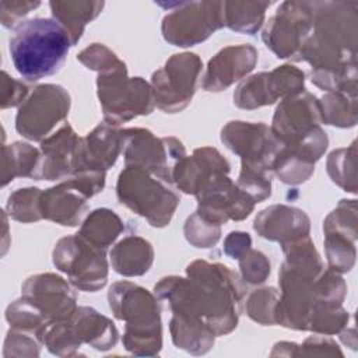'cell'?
Masks as SVG:
<instances>
[{
    "label": "cell",
    "instance_id": "1",
    "mask_svg": "<svg viewBox=\"0 0 358 358\" xmlns=\"http://www.w3.org/2000/svg\"><path fill=\"white\" fill-rule=\"evenodd\" d=\"M187 277L169 275L154 287V295L186 320L208 326L217 336L231 333L242 310L245 288L229 267L221 263L194 260L186 267Z\"/></svg>",
    "mask_w": 358,
    "mask_h": 358
},
{
    "label": "cell",
    "instance_id": "2",
    "mask_svg": "<svg viewBox=\"0 0 358 358\" xmlns=\"http://www.w3.org/2000/svg\"><path fill=\"white\" fill-rule=\"evenodd\" d=\"M313 32L296 60L312 66V83L329 92H357V1H310Z\"/></svg>",
    "mask_w": 358,
    "mask_h": 358
},
{
    "label": "cell",
    "instance_id": "3",
    "mask_svg": "<svg viewBox=\"0 0 358 358\" xmlns=\"http://www.w3.org/2000/svg\"><path fill=\"white\" fill-rule=\"evenodd\" d=\"M73 46L69 32L55 18L20 22L10 38V56L15 70L28 81L57 73Z\"/></svg>",
    "mask_w": 358,
    "mask_h": 358
},
{
    "label": "cell",
    "instance_id": "4",
    "mask_svg": "<svg viewBox=\"0 0 358 358\" xmlns=\"http://www.w3.org/2000/svg\"><path fill=\"white\" fill-rule=\"evenodd\" d=\"M108 301L113 316L126 322L124 348L136 355H158L162 347V326L157 296L130 281H117L112 284Z\"/></svg>",
    "mask_w": 358,
    "mask_h": 358
},
{
    "label": "cell",
    "instance_id": "5",
    "mask_svg": "<svg viewBox=\"0 0 358 358\" xmlns=\"http://www.w3.org/2000/svg\"><path fill=\"white\" fill-rule=\"evenodd\" d=\"M116 194L122 204L155 228L166 227L180 203L179 194L168 183L136 165H126L120 172Z\"/></svg>",
    "mask_w": 358,
    "mask_h": 358
},
{
    "label": "cell",
    "instance_id": "6",
    "mask_svg": "<svg viewBox=\"0 0 358 358\" xmlns=\"http://www.w3.org/2000/svg\"><path fill=\"white\" fill-rule=\"evenodd\" d=\"M96 88L103 119L115 126L148 115L155 106L151 85L141 77H129L124 63L99 73Z\"/></svg>",
    "mask_w": 358,
    "mask_h": 358
},
{
    "label": "cell",
    "instance_id": "7",
    "mask_svg": "<svg viewBox=\"0 0 358 358\" xmlns=\"http://www.w3.org/2000/svg\"><path fill=\"white\" fill-rule=\"evenodd\" d=\"M122 152L126 165L144 168L168 185L173 183V169L186 155L182 141L176 137H155L141 127L122 130Z\"/></svg>",
    "mask_w": 358,
    "mask_h": 358
},
{
    "label": "cell",
    "instance_id": "8",
    "mask_svg": "<svg viewBox=\"0 0 358 358\" xmlns=\"http://www.w3.org/2000/svg\"><path fill=\"white\" fill-rule=\"evenodd\" d=\"M52 256L56 268L66 273L77 289L95 292L106 284V250L94 246L80 234L59 239Z\"/></svg>",
    "mask_w": 358,
    "mask_h": 358
},
{
    "label": "cell",
    "instance_id": "9",
    "mask_svg": "<svg viewBox=\"0 0 358 358\" xmlns=\"http://www.w3.org/2000/svg\"><path fill=\"white\" fill-rule=\"evenodd\" d=\"M201 67V60L196 53L172 55L165 66L154 71L151 77L155 105L166 113H176L185 109L196 92Z\"/></svg>",
    "mask_w": 358,
    "mask_h": 358
},
{
    "label": "cell",
    "instance_id": "10",
    "mask_svg": "<svg viewBox=\"0 0 358 358\" xmlns=\"http://www.w3.org/2000/svg\"><path fill=\"white\" fill-rule=\"evenodd\" d=\"M70 110V95L57 84H41L18 108L17 131L32 141H42Z\"/></svg>",
    "mask_w": 358,
    "mask_h": 358
},
{
    "label": "cell",
    "instance_id": "11",
    "mask_svg": "<svg viewBox=\"0 0 358 358\" xmlns=\"http://www.w3.org/2000/svg\"><path fill=\"white\" fill-rule=\"evenodd\" d=\"M224 1H182L162 20L161 31L166 42L186 48L206 41L224 27Z\"/></svg>",
    "mask_w": 358,
    "mask_h": 358
},
{
    "label": "cell",
    "instance_id": "12",
    "mask_svg": "<svg viewBox=\"0 0 358 358\" xmlns=\"http://www.w3.org/2000/svg\"><path fill=\"white\" fill-rule=\"evenodd\" d=\"M312 28L310 1H282L264 27L262 39L277 57L296 60Z\"/></svg>",
    "mask_w": 358,
    "mask_h": 358
},
{
    "label": "cell",
    "instance_id": "13",
    "mask_svg": "<svg viewBox=\"0 0 358 358\" xmlns=\"http://www.w3.org/2000/svg\"><path fill=\"white\" fill-rule=\"evenodd\" d=\"M221 141L238 157L243 169L273 173V162L282 144L264 123L228 122L221 130Z\"/></svg>",
    "mask_w": 358,
    "mask_h": 358
},
{
    "label": "cell",
    "instance_id": "14",
    "mask_svg": "<svg viewBox=\"0 0 358 358\" xmlns=\"http://www.w3.org/2000/svg\"><path fill=\"white\" fill-rule=\"evenodd\" d=\"M320 123L322 113L317 98L303 91L281 101L270 129L282 145L292 147L327 136Z\"/></svg>",
    "mask_w": 358,
    "mask_h": 358
},
{
    "label": "cell",
    "instance_id": "15",
    "mask_svg": "<svg viewBox=\"0 0 358 358\" xmlns=\"http://www.w3.org/2000/svg\"><path fill=\"white\" fill-rule=\"evenodd\" d=\"M197 213L218 225L228 220H245L255 207V200L231 180L228 173L213 175L196 193Z\"/></svg>",
    "mask_w": 358,
    "mask_h": 358
},
{
    "label": "cell",
    "instance_id": "16",
    "mask_svg": "<svg viewBox=\"0 0 358 358\" xmlns=\"http://www.w3.org/2000/svg\"><path fill=\"white\" fill-rule=\"evenodd\" d=\"M324 250L329 268L347 273L355 263L357 241V203L341 200L323 222Z\"/></svg>",
    "mask_w": 358,
    "mask_h": 358
},
{
    "label": "cell",
    "instance_id": "17",
    "mask_svg": "<svg viewBox=\"0 0 358 358\" xmlns=\"http://www.w3.org/2000/svg\"><path fill=\"white\" fill-rule=\"evenodd\" d=\"M21 296L35 305L49 323L67 320L77 309V296L69 282L53 273L28 277L21 287Z\"/></svg>",
    "mask_w": 358,
    "mask_h": 358
},
{
    "label": "cell",
    "instance_id": "18",
    "mask_svg": "<svg viewBox=\"0 0 358 358\" xmlns=\"http://www.w3.org/2000/svg\"><path fill=\"white\" fill-rule=\"evenodd\" d=\"M122 152V130L115 124L102 122L85 137H80L71 175L80 172H102L115 165Z\"/></svg>",
    "mask_w": 358,
    "mask_h": 358
},
{
    "label": "cell",
    "instance_id": "19",
    "mask_svg": "<svg viewBox=\"0 0 358 358\" xmlns=\"http://www.w3.org/2000/svg\"><path fill=\"white\" fill-rule=\"evenodd\" d=\"M257 63V50L249 43L232 45L221 49L207 64L203 88L220 92L249 74Z\"/></svg>",
    "mask_w": 358,
    "mask_h": 358
},
{
    "label": "cell",
    "instance_id": "20",
    "mask_svg": "<svg viewBox=\"0 0 358 358\" xmlns=\"http://www.w3.org/2000/svg\"><path fill=\"white\" fill-rule=\"evenodd\" d=\"M253 228L262 238L285 245L309 236L310 220L301 208L274 204L259 211Z\"/></svg>",
    "mask_w": 358,
    "mask_h": 358
},
{
    "label": "cell",
    "instance_id": "21",
    "mask_svg": "<svg viewBox=\"0 0 358 358\" xmlns=\"http://www.w3.org/2000/svg\"><path fill=\"white\" fill-rule=\"evenodd\" d=\"M88 199L80 185L70 178L42 192V217L64 227H76L87 211Z\"/></svg>",
    "mask_w": 358,
    "mask_h": 358
},
{
    "label": "cell",
    "instance_id": "22",
    "mask_svg": "<svg viewBox=\"0 0 358 358\" xmlns=\"http://www.w3.org/2000/svg\"><path fill=\"white\" fill-rule=\"evenodd\" d=\"M229 162L217 148L201 147L190 157L185 155L173 169V183L186 194H193L215 173H229Z\"/></svg>",
    "mask_w": 358,
    "mask_h": 358
},
{
    "label": "cell",
    "instance_id": "23",
    "mask_svg": "<svg viewBox=\"0 0 358 358\" xmlns=\"http://www.w3.org/2000/svg\"><path fill=\"white\" fill-rule=\"evenodd\" d=\"M80 137L70 124H63L56 133L41 141L42 179H63L73 172V158Z\"/></svg>",
    "mask_w": 358,
    "mask_h": 358
},
{
    "label": "cell",
    "instance_id": "24",
    "mask_svg": "<svg viewBox=\"0 0 358 358\" xmlns=\"http://www.w3.org/2000/svg\"><path fill=\"white\" fill-rule=\"evenodd\" d=\"M69 322L81 344L85 343L98 351H108L117 343L119 333L115 323L94 308H77Z\"/></svg>",
    "mask_w": 358,
    "mask_h": 358
},
{
    "label": "cell",
    "instance_id": "25",
    "mask_svg": "<svg viewBox=\"0 0 358 358\" xmlns=\"http://www.w3.org/2000/svg\"><path fill=\"white\" fill-rule=\"evenodd\" d=\"M15 178L42 179V152L28 143L15 141L1 147V186Z\"/></svg>",
    "mask_w": 358,
    "mask_h": 358
},
{
    "label": "cell",
    "instance_id": "26",
    "mask_svg": "<svg viewBox=\"0 0 358 358\" xmlns=\"http://www.w3.org/2000/svg\"><path fill=\"white\" fill-rule=\"evenodd\" d=\"M112 267L117 274L136 277L145 274L154 262V249L140 236H126L110 252Z\"/></svg>",
    "mask_w": 358,
    "mask_h": 358
},
{
    "label": "cell",
    "instance_id": "27",
    "mask_svg": "<svg viewBox=\"0 0 358 358\" xmlns=\"http://www.w3.org/2000/svg\"><path fill=\"white\" fill-rule=\"evenodd\" d=\"M53 18L69 32L73 46L80 41L88 22L102 11L103 1H50Z\"/></svg>",
    "mask_w": 358,
    "mask_h": 358
},
{
    "label": "cell",
    "instance_id": "28",
    "mask_svg": "<svg viewBox=\"0 0 358 358\" xmlns=\"http://www.w3.org/2000/svg\"><path fill=\"white\" fill-rule=\"evenodd\" d=\"M172 341L193 355H201L211 350L217 334L206 324L172 316L169 322Z\"/></svg>",
    "mask_w": 358,
    "mask_h": 358
},
{
    "label": "cell",
    "instance_id": "29",
    "mask_svg": "<svg viewBox=\"0 0 358 358\" xmlns=\"http://www.w3.org/2000/svg\"><path fill=\"white\" fill-rule=\"evenodd\" d=\"M124 225L120 217L109 208H96L84 220L80 234L94 246L106 250L120 235Z\"/></svg>",
    "mask_w": 358,
    "mask_h": 358
},
{
    "label": "cell",
    "instance_id": "30",
    "mask_svg": "<svg viewBox=\"0 0 358 358\" xmlns=\"http://www.w3.org/2000/svg\"><path fill=\"white\" fill-rule=\"evenodd\" d=\"M271 1H224V27L235 32L255 35L264 22Z\"/></svg>",
    "mask_w": 358,
    "mask_h": 358
},
{
    "label": "cell",
    "instance_id": "31",
    "mask_svg": "<svg viewBox=\"0 0 358 358\" xmlns=\"http://www.w3.org/2000/svg\"><path fill=\"white\" fill-rule=\"evenodd\" d=\"M315 162L309 155L282 145L273 162V173L287 185H299L310 178Z\"/></svg>",
    "mask_w": 358,
    "mask_h": 358
},
{
    "label": "cell",
    "instance_id": "32",
    "mask_svg": "<svg viewBox=\"0 0 358 358\" xmlns=\"http://www.w3.org/2000/svg\"><path fill=\"white\" fill-rule=\"evenodd\" d=\"M322 122L337 127H352L357 123V96L329 92L320 101Z\"/></svg>",
    "mask_w": 358,
    "mask_h": 358
},
{
    "label": "cell",
    "instance_id": "33",
    "mask_svg": "<svg viewBox=\"0 0 358 358\" xmlns=\"http://www.w3.org/2000/svg\"><path fill=\"white\" fill-rule=\"evenodd\" d=\"M6 320L8 322L11 329L36 334L42 340V343L46 329L49 327V324H52L35 305H32L22 296L7 306Z\"/></svg>",
    "mask_w": 358,
    "mask_h": 358
},
{
    "label": "cell",
    "instance_id": "34",
    "mask_svg": "<svg viewBox=\"0 0 358 358\" xmlns=\"http://www.w3.org/2000/svg\"><path fill=\"white\" fill-rule=\"evenodd\" d=\"M355 141L350 147L334 150L327 158V173L330 179L343 190L357 192V173H355Z\"/></svg>",
    "mask_w": 358,
    "mask_h": 358
},
{
    "label": "cell",
    "instance_id": "35",
    "mask_svg": "<svg viewBox=\"0 0 358 358\" xmlns=\"http://www.w3.org/2000/svg\"><path fill=\"white\" fill-rule=\"evenodd\" d=\"M42 190L38 187L18 189L7 199L8 215L20 222H36L42 220L41 211Z\"/></svg>",
    "mask_w": 358,
    "mask_h": 358
},
{
    "label": "cell",
    "instance_id": "36",
    "mask_svg": "<svg viewBox=\"0 0 358 358\" xmlns=\"http://www.w3.org/2000/svg\"><path fill=\"white\" fill-rule=\"evenodd\" d=\"M348 323V312L341 305H326L315 303L309 322L308 330L317 334H336L345 329Z\"/></svg>",
    "mask_w": 358,
    "mask_h": 358
},
{
    "label": "cell",
    "instance_id": "37",
    "mask_svg": "<svg viewBox=\"0 0 358 358\" xmlns=\"http://www.w3.org/2000/svg\"><path fill=\"white\" fill-rule=\"evenodd\" d=\"M280 292L274 287H264L253 291L246 299V313L256 323L264 326L275 324V306Z\"/></svg>",
    "mask_w": 358,
    "mask_h": 358
},
{
    "label": "cell",
    "instance_id": "38",
    "mask_svg": "<svg viewBox=\"0 0 358 358\" xmlns=\"http://www.w3.org/2000/svg\"><path fill=\"white\" fill-rule=\"evenodd\" d=\"M183 232L189 243L196 248L206 249L214 246L218 242L221 235V225L208 221L197 211H194L192 215L187 217Z\"/></svg>",
    "mask_w": 358,
    "mask_h": 358
},
{
    "label": "cell",
    "instance_id": "39",
    "mask_svg": "<svg viewBox=\"0 0 358 358\" xmlns=\"http://www.w3.org/2000/svg\"><path fill=\"white\" fill-rule=\"evenodd\" d=\"M42 340L32 333L10 329L4 340V357H38Z\"/></svg>",
    "mask_w": 358,
    "mask_h": 358
},
{
    "label": "cell",
    "instance_id": "40",
    "mask_svg": "<svg viewBox=\"0 0 358 358\" xmlns=\"http://www.w3.org/2000/svg\"><path fill=\"white\" fill-rule=\"evenodd\" d=\"M238 262L242 278L248 284H263L270 275V262L260 250L250 248L238 259Z\"/></svg>",
    "mask_w": 358,
    "mask_h": 358
},
{
    "label": "cell",
    "instance_id": "41",
    "mask_svg": "<svg viewBox=\"0 0 358 358\" xmlns=\"http://www.w3.org/2000/svg\"><path fill=\"white\" fill-rule=\"evenodd\" d=\"M77 60L81 62L87 69L98 73H103L123 64L115 52L102 43H92L91 46L85 48L77 55Z\"/></svg>",
    "mask_w": 358,
    "mask_h": 358
},
{
    "label": "cell",
    "instance_id": "42",
    "mask_svg": "<svg viewBox=\"0 0 358 358\" xmlns=\"http://www.w3.org/2000/svg\"><path fill=\"white\" fill-rule=\"evenodd\" d=\"M41 6V1L3 0L0 3V20L6 28H15L20 20Z\"/></svg>",
    "mask_w": 358,
    "mask_h": 358
},
{
    "label": "cell",
    "instance_id": "43",
    "mask_svg": "<svg viewBox=\"0 0 358 358\" xmlns=\"http://www.w3.org/2000/svg\"><path fill=\"white\" fill-rule=\"evenodd\" d=\"M28 95V87L1 71V109L21 106Z\"/></svg>",
    "mask_w": 358,
    "mask_h": 358
},
{
    "label": "cell",
    "instance_id": "44",
    "mask_svg": "<svg viewBox=\"0 0 358 358\" xmlns=\"http://www.w3.org/2000/svg\"><path fill=\"white\" fill-rule=\"evenodd\" d=\"M252 246V238L248 232L234 231L224 241V252L232 259H239Z\"/></svg>",
    "mask_w": 358,
    "mask_h": 358
}]
</instances>
